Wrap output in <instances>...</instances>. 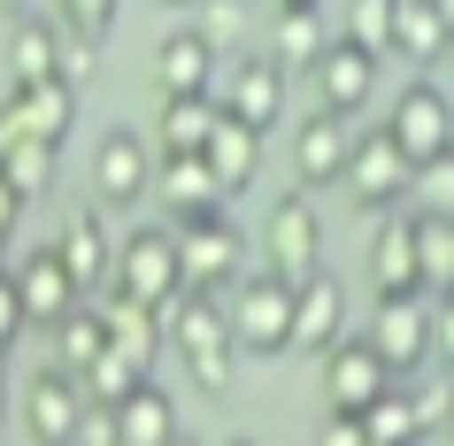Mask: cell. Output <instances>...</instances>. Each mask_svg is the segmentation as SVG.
Returning a JSON list of instances; mask_svg holds the SVG:
<instances>
[{
	"instance_id": "1",
	"label": "cell",
	"mask_w": 454,
	"mask_h": 446,
	"mask_svg": "<svg viewBox=\"0 0 454 446\" xmlns=\"http://www.w3.org/2000/svg\"><path fill=\"white\" fill-rule=\"evenodd\" d=\"M162 347L185 354V385L200 400H231L239 347H231V324H223V293H177L162 308Z\"/></svg>"
},
{
	"instance_id": "2",
	"label": "cell",
	"mask_w": 454,
	"mask_h": 446,
	"mask_svg": "<svg viewBox=\"0 0 454 446\" xmlns=\"http://www.w3.org/2000/svg\"><path fill=\"white\" fill-rule=\"evenodd\" d=\"M223 324H231L239 362H278V354H293V285L278 270L239 278L223 293Z\"/></svg>"
},
{
	"instance_id": "3",
	"label": "cell",
	"mask_w": 454,
	"mask_h": 446,
	"mask_svg": "<svg viewBox=\"0 0 454 446\" xmlns=\"http://www.w3.org/2000/svg\"><path fill=\"white\" fill-rule=\"evenodd\" d=\"M100 293H123V301H139V308H154V316H162V308L185 293V270H177V231H169V223H139V231H123Z\"/></svg>"
},
{
	"instance_id": "4",
	"label": "cell",
	"mask_w": 454,
	"mask_h": 446,
	"mask_svg": "<svg viewBox=\"0 0 454 446\" xmlns=\"http://www.w3.org/2000/svg\"><path fill=\"white\" fill-rule=\"evenodd\" d=\"M208 93H215V108H223L231 123H247V131H262V139H270V131L286 123L293 85H286V70H278L270 54H223Z\"/></svg>"
},
{
	"instance_id": "5",
	"label": "cell",
	"mask_w": 454,
	"mask_h": 446,
	"mask_svg": "<svg viewBox=\"0 0 454 446\" xmlns=\"http://www.w3.org/2000/svg\"><path fill=\"white\" fill-rule=\"evenodd\" d=\"M339 185H347V200H355V215L370 223V215L408 208L416 162H408V154H401L393 139H385V131H370V139H355V146H347V169H339Z\"/></svg>"
},
{
	"instance_id": "6",
	"label": "cell",
	"mask_w": 454,
	"mask_h": 446,
	"mask_svg": "<svg viewBox=\"0 0 454 446\" xmlns=\"http://www.w3.org/2000/svg\"><path fill=\"white\" fill-rule=\"evenodd\" d=\"M85 185L108 215L116 208H146V185H154V139L131 131V123H108L93 146V169H85Z\"/></svg>"
},
{
	"instance_id": "7",
	"label": "cell",
	"mask_w": 454,
	"mask_h": 446,
	"mask_svg": "<svg viewBox=\"0 0 454 446\" xmlns=\"http://www.w3.org/2000/svg\"><path fill=\"white\" fill-rule=\"evenodd\" d=\"M262 262L278 270L286 285H301L324 262V208H316V192H278L270 200V223H262Z\"/></svg>"
},
{
	"instance_id": "8",
	"label": "cell",
	"mask_w": 454,
	"mask_h": 446,
	"mask_svg": "<svg viewBox=\"0 0 454 446\" xmlns=\"http://www.w3.org/2000/svg\"><path fill=\"white\" fill-rule=\"evenodd\" d=\"M362 347L385 362V377H416L431 362V301L424 293H385V301L370 308Z\"/></svg>"
},
{
	"instance_id": "9",
	"label": "cell",
	"mask_w": 454,
	"mask_h": 446,
	"mask_svg": "<svg viewBox=\"0 0 454 446\" xmlns=\"http://www.w3.org/2000/svg\"><path fill=\"white\" fill-rule=\"evenodd\" d=\"M177 270H185V293H231L247 278V239L231 215H200V223H177Z\"/></svg>"
},
{
	"instance_id": "10",
	"label": "cell",
	"mask_w": 454,
	"mask_h": 446,
	"mask_svg": "<svg viewBox=\"0 0 454 446\" xmlns=\"http://www.w3.org/2000/svg\"><path fill=\"white\" fill-rule=\"evenodd\" d=\"M378 70H385L378 54L347 47V39L332 31V47L316 54V62H309L301 77H309L316 108H332V116H347V123H355V116H370V100H378Z\"/></svg>"
},
{
	"instance_id": "11",
	"label": "cell",
	"mask_w": 454,
	"mask_h": 446,
	"mask_svg": "<svg viewBox=\"0 0 454 446\" xmlns=\"http://www.w3.org/2000/svg\"><path fill=\"white\" fill-rule=\"evenodd\" d=\"M16 393V423H24V439L31 446H70L77 431V408H85V393H77V377L70 370H31L24 385H8Z\"/></svg>"
},
{
	"instance_id": "12",
	"label": "cell",
	"mask_w": 454,
	"mask_h": 446,
	"mask_svg": "<svg viewBox=\"0 0 454 446\" xmlns=\"http://www.w3.org/2000/svg\"><path fill=\"white\" fill-rule=\"evenodd\" d=\"M70 131H77V85L47 77V85H8V93H0V146H8V139L62 146Z\"/></svg>"
},
{
	"instance_id": "13",
	"label": "cell",
	"mask_w": 454,
	"mask_h": 446,
	"mask_svg": "<svg viewBox=\"0 0 454 446\" xmlns=\"http://www.w3.org/2000/svg\"><path fill=\"white\" fill-rule=\"evenodd\" d=\"M385 139L401 146L408 162H424V154H447V146H454V100H447V85H431V70L416 77V85H401Z\"/></svg>"
},
{
	"instance_id": "14",
	"label": "cell",
	"mask_w": 454,
	"mask_h": 446,
	"mask_svg": "<svg viewBox=\"0 0 454 446\" xmlns=\"http://www.w3.org/2000/svg\"><path fill=\"white\" fill-rule=\"evenodd\" d=\"M54 254H62V270L77 278V293H100V285H108V262H116V231H108V208H100L93 192L62 208Z\"/></svg>"
},
{
	"instance_id": "15",
	"label": "cell",
	"mask_w": 454,
	"mask_h": 446,
	"mask_svg": "<svg viewBox=\"0 0 454 446\" xmlns=\"http://www.w3.org/2000/svg\"><path fill=\"white\" fill-rule=\"evenodd\" d=\"M146 200H154V208H162V223L177 231V223L223 215V200H231V192L208 177V162H200V154H154V185H146Z\"/></svg>"
},
{
	"instance_id": "16",
	"label": "cell",
	"mask_w": 454,
	"mask_h": 446,
	"mask_svg": "<svg viewBox=\"0 0 454 446\" xmlns=\"http://www.w3.org/2000/svg\"><path fill=\"white\" fill-rule=\"evenodd\" d=\"M347 316H355V301H347V285L316 262L309 278L293 285V354H324L347 339Z\"/></svg>"
},
{
	"instance_id": "17",
	"label": "cell",
	"mask_w": 454,
	"mask_h": 446,
	"mask_svg": "<svg viewBox=\"0 0 454 446\" xmlns=\"http://www.w3.org/2000/svg\"><path fill=\"white\" fill-rule=\"evenodd\" d=\"M347 146H355V123L332 116V108H309V116L293 123V185H301V192L339 185V169H347Z\"/></svg>"
},
{
	"instance_id": "18",
	"label": "cell",
	"mask_w": 454,
	"mask_h": 446,
	"mask_svg": "<svg viewBox=\"0 0 454 446\" xmlns=\"http://www.w3.org/2000/svg\"><path fill=\"white\" fill-rule=\"evenodd\" d=\"M316 362H324V400H332L339 416H362V408L393 385V377H385V362L362 347V331H347V339H339V347H324Z\"/></svg>"
},
{
	"instance_id": "19",
	"label": "cell",
	"mask_w": 454,
	"mask_h": 446,
	"mask_svg": "<svg viewBox=\"0 0 454 446\" xmlns=\"http://www.w3.org/2000/svg\"><path fill=\"white\" fill-rule=\"evenodd\" d=\"M8 278H16V301H24V324H39V331H47L54 316H62V308H77V301H85V293H77V278L62 270V254H54V239H47V246H31V254L16 262Z\"/></svg>"
},
{
	"instance_id": "20",
	"label": "cell",
	"mask_w": 454,
	"mask_h": 446,
	"mask_svg": "<svg viewBox=\"0 0 454 446\" xmlns=\"http://www.w3.org/2000/svg\"><path fill=\"white\" fill-rule=\"evenodd\" d=\"M447 39H454V0H393V47L385 54H401L416 70H439Z\"/></svg>"
},
{
	"instance_id": "21",
	"label": "cell",
	"mask_w": 454,
	"mask_h": 446,
	"mask_svg": "<svg viewBox=\"0 0 454 446\" xmlns=\"http://www.w3.org/2000/svg\"><path fill=\"white\" fill-rule=\"evenodd\" d=\"M215 62H223V54H215L192 24H169L162 39H154V93H208Z\"/></svg>"
},
{
	"instance_id": "22",
	"label": "cell",
	"mask_w": 454,
	"mask_h": 446,
	"mask_svg": "<svg viewBox=\"0 0 454 446\" xmlns=\"http://www.w3.org/2000/svg\"><path fill=\"white\" fill-rule=\"evenodd\" d=\"M100 316H108V354H123L139 377H154V362H162V316L139 301H123V293H100Z\"/></svg>"
},
{
	"instance_id": "23",
	"label": "cell",
	"mask_w": 454,
	"mask_h": 446,
	"mask_svg": "<svg viewBox=\"0 0 454 446\" xmlns=\"http://www.w3.org/2000/svg\"><path fill=\"white\" fill-rule=\"evenodd\" d=\"M370 293H424L416 285V239H408V208L378 215V231H370Z\"/></svg>"
},
{
	"instance_id": "24",
	"label": "cell",
	"mask_w": 454,
	"mask_h": 446,
	"mask_svg": "<svg viewBox=\"0 0 454 446\" xmlns=\"http://www.w3.org/2000/svg\"><path fill=\"white\" fill-rule=\"evenodd\" d=\"M215 93H162V108H154V154H200V139L215 131Z\"/></svg>"
},
{
	"instance_id": "25",
	"label": "cell",
	"mask_w": 454,
	"mask_h": 446,
	"mask_svg": "<svg viewBox=\"0 0 454 446\" xmlns=\"http://www.w3.org/2000/svg\"><path fill=\"white\" fill-rule=\"evenodd\" d=\"M408 239H416V285H424V301H447V285H454V215L447 208H408Z\"/></svg>"
},
{
	"instance_id": "26",
	"label": "cell",
	"mask_w": 454,
	"mask_h": 446,
	"mask_svg": "<svg viewBox=\"0 0 454 446\" xmlns=\"http://www.w3.org/2000/svg\"><path fill=\"white\" fill-rule=\"evenodd\" d=\"M200 162H208V177H215L223 192H247V185H254V169H262V131L215 116V131L200 139Z\"/></svg>"
},
{
	"instance_id": "27",
	"label": "cell",
	"mask_w": 454,
	"mask_h": 446,
	"mask_svg": "<svg viewBox=\"0 0 454 446\" xmlns=\"http://www.w3.org/2000/svg\"><path fill=\"white\" fill-rule=\"evenodd\" d=\"M177 423H185V416H177V400H169L154 377H139V385L116 400V439L123 446H169Z\"/></svg>"
},
{
	"instance_id": "28",
	"label": "cell",
	"mask_w": 454,
	"mask_h": 446,
	"mask_svg": "<svg viewBox=\"0 0 454 446\" xmlns=\"http://www.w3.org/2000/svg\"><path fill=\"white\" fill-rule=\"evenodd\" d=\"M324 47H332V24H324V8H278V16H270V47H262V54H270L286 77H301Z\"/></svg>"
},
{
	"instance_id": "29",
	"label": "cell",
	"mask_w": 454,
	"mask_h": 446,
	"mask_svg": "<svg viewBox=\"0 0 454 446\" xmlns=\"http://www.w3.org/2000/svg\"><path fill=\"white\" fill-rule=\"evenodd\" d=\"M108 347V316H100L93 301H77V308H62V316H54L47 324V362L54 370H85V362H93V354Z\"/></svg>"
},
{
	"instance_id": "30",
	"label": "cell",
	"mask_w": 454,
	"mask_h": 446,
	"mask_svg": "<svg viewBox=\"0 0 454 446\" xmlns=\"http://www.w3.org/2000/svg\"><path fill=\"white\" fill-rule=\"evenodd\" d=\"M0 177L16 185L24 208H39V200L62 185V146H47V139H8V146H0Z\"/></svg>"
},
{
	"instance_id": "31",
	"label": "cell",
	"mask_w": 454,
	"mask_h": 446,
	"mask_svg": "<svg viewBox=\"0 0 454 446\" xmlns=\"http://www.w3.org/2000/svg\"><path fill=\"white\" fill-rule=\"evenodd\" d=\"M54 77V16H16L8 24V85H47Z\"/></svg>"
},
{
	"instance_id": "32",
	"label": "cell",
	"mask_w": 454,
	"mask_h": 446,
	"mask_svg": "<svg viewBox=\"0 0 454 446\" xmlns=\"http://www.w3.org/2000/svg\"><path fill=\"white\" fill-rule=\"evenodd\" d=\"M355 423H362V439H370V446H408V439H416V408H408V393H393V385H385Z\"/></svg>"
},
{
	"instance_id": "33",
	"label": "cell",
	"mask_w": 454,
	"mask_h": 446,
	"mask_svg": "<svg viewBox=\"0 0 454 446\" xmlns=\"http://www.w3.org/2000/svg\"><path fill=\"white\" fill-rule=\"evenodd\" d=\"M185 16H192V31H200L215 54H239L247 47V0H192Z\"/></svg>"
},
{
	"instance_id": "34",
	"label": "cell",
	"mask_w": 454,
	"mask_h": 446,
	"mask_svg": "<svg viewBox=\"0 0 454 446\" xmlns=\"http://www.w3.org/2000/svg\"><path fill=\"white\" fill-rule=\"evenodd\" d=\"M339 39L385 62V47H393V0H347V16H339Z\"/></svg>"
},
{
	"instance_id": "35",
	"label": "cell",
	"mask_w": 454,
	"mask_h": 446,
	"mask_svg": "<svg viewBox=\"0 0 454 446\" xmlns=\"http://www.w3.org/2000/svg\"><path fill=\"white\" fill-rule=\"evenodd\" d=\"M100 47H108V39H85V31L54 24V77L85 93V85H93V77H100Z\"/></svg>"
},
{
	"instance_id": "36",
	"label": "cell",
	"mask_w": 454,
	"mask_h": 446,
	"mask_svg": "<svg viewBox=\"0 0 454 446\" xmlns=\"http://www.w3.org/2000/svg\"><path fill=\"white\" fill-rule=\"evenodd\" d=\"M131 385H139V370H131L123 354H108V347H100L93 362L77 370V393H85V400H108V408H116V400L131 393Z\"/></svg>"
},
{
	"instance_id": "37",
	"label": "cell",
	"mask_w": 454,
	"mask_h": 446,
	"mask_svg": "<svg viewBox=\"0 0 454 446\" xmlns=\"http://www.w3.org/2000/svg\"><path fill=\"white\" fill-rule=\"evenodd\" d=\"M408 200H424V208H447V215H454V146L416 162V185H408Z\"/></svg>"
},
{
	"instance_id": "38",
	"label": "cell",
	"mask_w": 454,
	"mask_h": 446,
	"mask_svg": "<svg viewBox=\"0 0 454 446\" xmlns=\"http://www.w3.org/2000/svg\"><path fill=\"white\" fill-rule=\"evenodd\" d=\"M116 16H123V0H54V24L85 31V39H108Z\"/></svg>"
},
{
	"instance_id": "39",
	"label": "cell",
	"mask_w": 454,
	"mask_h": 446,
	"mask_svg": "<svg viewBox=\"0 0 454 446\" xmlns=\"http://www.w3.org/2000/svg\"><path fill=\"white\" fill-rule=\"evenodd\" d=\"M70 446H123V439H116V408H108V400H85V408H77Z\"/></svg>"
},
{
	"instance_id": "40",
	"label": "cell",
	"mask_w": 454,
	"mask_h": 446,
	"mask_svg": "<svg viewBox=\"0 0 454 446\" xmlns=\"http://www.w3.org/2000/svg\"><path fill=\"white\" fill-rule=\"evenodd\" d=\"M24 301H16V278H8V270H0V347H16V339H24Z\"/></svg>"
},
{
	"instance_id": "41",
	"label": "cell",
	"mask_w": 454,
	"mask_h": 446,
	"mask_svg": "<svg viewBox=\"0 0 454 446\" xmlns=\"http://www.w3.org/2000/svg\"><path fill=\"white\" fill-rule=\"evenodd\" d=\"M316 446H370V439H362L355 416H339V408H332V416H324V431H316Z\"/></svg>"
},
{
	"instance_id": "42",
	"label": "cell",
	"mask_w": 454,
	"mask_h": 446,
	"mask_svg": "<svg viewBox=\"0 0 454 446\" xmlns=\"http://www.w3.org/2000/svg\"><path fill=\"white\" fill-rule=\"evenodd\" d=\"M16 223H24V200H16V185H8V177H0V246H8V239H16Z\"/></svg>"
},
{
	"instance_id": "43",
	"label": "cell",
	"mask_w": 454,
	"mask_h": 446,
	"mask_svg": "<svg viewBox=\"0 0 454 446\" xmlns=\"http://www.w3.org/2000/svg\"><path fill=\"white\" fill-rule=\"evenodd\" d=\"M0 16L16 24V16H47V0H0Z\"/></svg>"
},
{
	"instance_id": "44",
	"label": "cell",
	"mask_w": 454,
	"mask_h": 446,
	"mask_svg": "<svg viewBox=\"0 0 454 446\" xmlns=\"http://www.w3.org/2000/svg\"><path fill=\"white\" fill-rule=\"evenodd\" d=\"M169 446H200V439H192V431H185V423H177V431H169Z\"/></svg>"
},
{
	"instance_id": "45",
	"label": "cell",
	"mask_w": 454,
	"mask_h": 446,
	"mask_svg": "<svg viewBox=\"0 0 454 446\" xmlns=\"http://www.w3.org/2000/svg\"><path fill=\"white\" fill-rule=\"evenodd\" d=\"M278 8H324V0H278Z\"/></svg>"
},
{
	"instance_id": "46",
	"label": "cell",
	"mask_w": 454,
	"mask_h": 446,
	"mask_svg": "<svg viewBox=\"0 0 454 446\" xmlns=\"http://www.w3.org/2000/svg\"><path fill=\"white\" fill-rule=\"evenodd\" d=\"M0 431H8V385H0Z\"/></svg>"
},
{
	"instance_id": "47",
	"label": "cell",
	"mask_w": 454,
	"mask_h": 446,
	"mask_svg": "<svg viewBox=\"0 0 454 446\" xmlns=\"http://www.w3.org/2000/svg\"><path fill=\"white\" fill-rule=\"evenodd\" d=\"M223 446H262V439H247V431H239V439H223Z\"/></svg>"
},
{
	"instance_id": "48",
	"label": "cell",
	"mask_w": 454,
	"mask_h": 446,
	"mask_svg": "<svg viewBox=\"0 0 454 446\" xmlns=\"http://www.w3.org/2000/svg\"><path fill=\"white\" fill-rule=\"evenodd\" d=\"M0 385H8V347H0Z\"/></svg>"
},
{
	"instance_id": "49",
	"label": "cell",
	"mask_w": 454,
	"mask_h": 446,
	"mask_svg": "<svg viewBox=\"0 0 454 446\" xmlns=\"http://www.w3.org/2000/svg\"><path fill=\"white\" fill-rule=\"evenodd\" d=\"M162 8H192V0H162Z\"/></svg>"
}]
</instances>
